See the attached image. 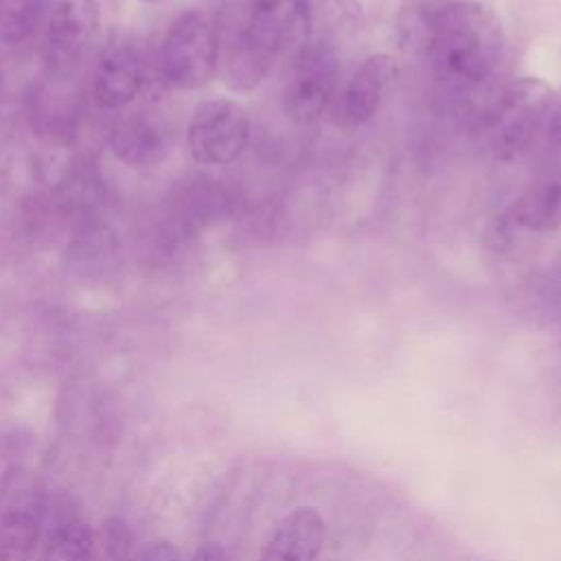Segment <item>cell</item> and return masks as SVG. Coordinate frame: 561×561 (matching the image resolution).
<instances>
[{
    "mask_svg": "<svg viewBox=\"0 0 561 561\" xmlns=\"http://www.w3.org/2000/svg\"><path fill=\"white\" fill-rule=\"evenodd\" d=\"M217 72L234 92L254 90L272 66L298 53L313 33L311 0H248L217 11Z\"/></svg>",
    "mask_w": 561,
    "mask_h": 561,
    "instance_id": "6da1fadb",
    "label": "cell"
},
{
    "mask_svg": "<svg viewBox=\"0 0 561 561\" xmlns=\"http://www.w3.org/2000/svg\"><path fill=\"white\" fill-rule=\"evenodd\" d=\"M504 31L497 15L476 0H451L425 57L434 75L454 88L482 83L497 66Z\"/></svg>",
    "mask_w": 561,
    "mask_h": 561,
    "instance_id": "7a4b0ae2",
    "label": "cell"
},
{
    "mask_svg": "<svg viewBox=\"0 0 561 561\" xmlns=\"http://www.w3.org/2000/svg\"><path fill=\"white\" fill-rule=\"evenodd\" d=\"M219 35L215 15L202 9L180 13L160 46V75L175 90H197L217 72Z\"/></svg>",
    "mask_w": 561,
    "mask_h": 561,
    "instance_id": "3957f363",
    "label": "cell"
},
{
    "mask_svg": "<svg viewBox=\"0 0 561 561\" xmlns=\"http://www.w3.org/2000/svg\"><path fill=\"white\" fill-rule=\"evenodd\" d=\"M554 103L552 85L535 75L513 79L495 101L489 121L491 153L502 160H515L533 142L546 123Z\"/></svg>",
    "mask_w": 561,
    "mask_h": 561,
    "instance_id": "277c9868",
    "label": "cell"
},
{
    "mask_svg": "<svg viewBox=\"0 0 561 561\" xmlns=\"http://www.w3.org/2000/svg\"><path fill=\"white\" fill-rule=\"evenodd\" d=\"M287 61L289 68L283 85V110L300 125L316 123L337 99V48L324 37H311Z\"/></svg>",
    "mask_w": 561,
    "mask_h": 561,
    "instance_id": "5b68a950",
    "label": "cell"
},
{
    "mask_svg": "<svg viewBox=\"0 0 561 561\" xmlns=\"http://www.w3.org/2000/svg\"><path fill=\"white\" fill-rule=\"evenodd\" d=\"M250 142L248 110L234 99L202 101L186 127V147L195 162L226 167L241 158Z\"/></svg>",
    "mask_w": 561,
    "mask_h": 561,
    "instance_id": "8992f818",
    "label": "cell"
},
{
    "mask_svg": "<svg viewBox=\"0 0 561 561\" xmlns=\"http://www.w3.org/2000/svg\"><path fill=\"white\" fill-rule=\"evenodd\" d=\"M99 26L96 0H55L46 24V64L53 75H70L88 53Z\"/></svg>",
    "mask_w": 561,
    "mask_h": 561,
    "instance_id": "52a82bcc",
    "label": "cell"
},
{
    "mask_svg": "<svg viewBox=\"0 0 561 561\" xmlns=\"http://www.w3.org/2000/svg\"><path fill=\"white\" fill-rule=\"evenodd\" d=\"M399 66L392 55H368L351 75L344 90L333 103V121L340 129L366 125L381 107L388 90L397 81Z\"/></svg>",
    "mask_w": 561,
    "mask_h": 561,
    "instance_id": "ba28073f",
    "label": "cell"
},
{
    "mask_svg": "<svg viewBox=\"0 0 561 561\" xmlns=\"http://www.w3.org/2000/svg\"><path fill=\"white\" fill-rule=\"evenodd\" d=\"M145 83V66L140 53L129 42H110L99 55L92 94L99 107L121 110L129 105Z\"/></svg>",
    "mask_w": 561,
    "mask_h": 561,
    "instance_id": "9c48e42d",
    "label": "cell"
},
{
    "mask_svg": "<svg viewBox=\"0 0 561 561\" xmlns=\"http://www.w3.org/2000/svg\"><path fill=\"white\" fill-rule=\"evenodd\" d=\"M322 539L324 522L320 513L300 506L274 526L259 561H318Z\"/></svg>",
    "mask_w": 561,
    "mask_h": 561,
    "instance_id": "30bf717a",
    "label": "cell"
},
{
    "mask_svg": "<svg viewBox=\"0 0 561 561\" xmlns=\"http://www.w3.org/2000/svg\"><path fill=\"white\" fill-rule=\"evenodd\" d=\"M112 153L129 167H153L169 151L164 127L142 114L118 121L110 131Z\"/></svg>",
    "mask_w": 561,
    "mask_h": 561,
    "instance_id": "8fae6325",
    "label": "cell"
},
{
    "mask_svg": "<svg viewBox=\"0 0 561 561\" xmlns=\"http://www.w3.org/2000/svg\"><path fill=\"white\" fill-rule=\"evenodd\" d=\"M449 4L451 0H401L394 15L399 46L410 55H425Z\"/></svg>",
    "mask_w": 561,
    "mask_h": 561,
    "instance_id": "7c38bea8",
    "label": "cell"
},
{
    "mask_svg": "<svg viewBox=\"0 0 561 561\" xmlns=\"http://www.w3.org/2000/svg\"><path fill=\"white\" fill-rule=\"evenodd\" d=\"M517 224L533 232H548L561 224V180L530 188L515 208Z\"/></svg>",
    "mask_w": 561,
    "mask_h": 561,
    "instance_id": "4fadbf2b",
    "label": "cell"
},
{
    "mask_svg": "<svg viewBox=\"0 0 561 561\" xmlns=\"http://www.w3.org/2000/svg\"><path fill=\"white\" fill-rule=\"evenodd\" d=\"M39 541V519L28 508H13L0 519V561H31Z\"/></svg>",
    "mask_w": 561,
    "mask_h": 561,
    "instance_id": "5bb4252c",
    "label": "cell"
},
{
    "mask_svg": "<svg viewBox=\"0 0 561 561\" xmlns=\"http://www.w3.org/2000/svg\"><path fill=\"white\" fill-rule=\"evenodd\" d=\"M92 546L94 530L81 519H70L46 537L37 561H90Z\"/></svg>",
    "mask_w": 561,
    "mask_h": 561,
    "instance_id": "9a60e30c",
    "label": "cell"
},
{
    "mask_svg": "<svg viewBox=\"0 0 561 561\" xmlns=\"http://www.w3.org/2000/svg\"><path fill=\"white\" fill-rule=\"evenodd\" d=\"M55 0H0V42L15 46L26 42Z\"/></svg>",
    "mask_w": 561,
    "mask_h": 561,
    "instance_id": "2e32d148",
    "label": "cell"
},
{
    "mask_svg": "<svg viewBox=\"0 0 561 561\" xmlns=\"http://www.w3.org/2000/svg\"><path fill=\"white\" fill-rule=\"evenodd\" d=\"M90 561H131V533L123 519H107L94 533Z\"/></svg>",
    "mask_w": 561,
    "mask_h": 561,
    "instance_id": "e0dca14e",
    "label": "cell"
},
{
    "mask_svg": "<svg viewBox=\"0 0 561 561\" xmlns=\"http://www.w3.org/2000/svg\"><path fill=\"white\" fill-rule=\"evenodd\" d=\"M131 561H182V557L169 541H149L131 554Z\"/></svg>",
    "mask_w": 561,
    "mask_h": 561,
    "instance_id": "ac0fdd59",
    "label": "cell"
},
{
    "mask_svg": "<svg viewBox=\"0 0 561 561\" xmlns=\"http://www.w3.org/2000/svg\"><path fill=\"white\" fill-rule=\"evenodd\" d=\"M188 561H230V559L217 543H206V546L197 548Z\"/></svg>",
    "mask_w": 561,
    "mask_h": 561,
    "instance_id": "d6986e66",
    "label": "cell"
},
{
    "mask_svg": "<svg viewBox=\"0 0 561 561\" xmlns=\"http://www.w3.org/2000/svg\"><path fill=\"white\" fill-rule=\"evenodd\" d=\"M210 2L215 4V9H217V11H224V9L239 7V4H243V2H248V0H210Z\"/></svg>",
    "mask_w": 561,
    "mask_h": 561,
    "instance_id": "ffe728a7",
    "label": "cell"
},
{
    "mask_svg": "<svg viewBox=\"0 0 561 561\" xmlns=\"http://www.w3.org/2000/svg\"><path fill=\"white\" fill-rule=\"evenodd\" d=\"M142 2H147V4H156V2H162V0H142Z\"/></svg>",
    "mask_w": 561,
    "mask_h": 561,
    "instance_id": "44dd1931",
    "label": "cell"
}]
</instances>
